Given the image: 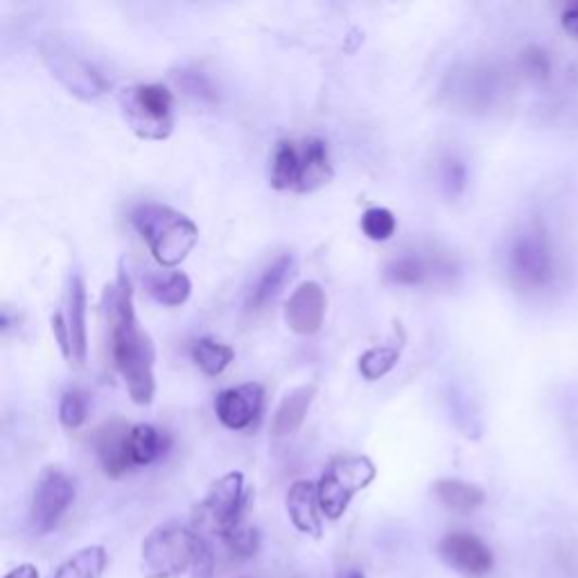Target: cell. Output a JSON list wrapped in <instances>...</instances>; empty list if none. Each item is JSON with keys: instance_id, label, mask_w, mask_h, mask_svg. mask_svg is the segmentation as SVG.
<instances>
[{"instance_id": "obj_28", "label": "cell", "mask_w": 578, "mask_h": 578, "mask_svg": "<svg viewBox=\"0 0 578 578\" xmlns=\"http://www.w3.org/2000/svg\"><path fill=\"white\" fill-rule=\"evenodd\" d=\"M396 217L389 208H369L362 215V231L373 242H387L396 233Z\"/></svg>"}, {"instance_id": "obj_19", "label": "cell", "mask_w": 578, "mask_h": 578, "mask_svg": "<svg viewBox=\"0 0 578 578\" xmlns=\"http://www.w3.org/2000/svg\"><path fill=\"white\" fill-rule=\"evenodd\" d=\"M434 492L438 502L457 515H471L486 502L484 488L461 479H440L434 484Z\"/></svg>"}, {"instance_id": "obj_20", "label": "cell", "mask_w": 578, "mask_h": 578, "mask_svg": "<svg viewBox=\"0 0 578 578\" xmlns=\"http://www.w3.org/2000/svg\"><path fill=\"white\" fill-rule=\"evenodd\" d=\"M292 269H294V258L287 256V254L273 260L260 273V279L256 281L254 290L249 292V298H246V308H249V310H262L269 300L277 298L281 294L283 285L287 283V279L292 277Z\"/></svg>"}, {"instance_id": "obj_17", "label": "cell", "mask_w": 578, "mask_h": 578, "mask_svg": "<svg viewBox=\"0 0 578 578\" xmlns=\"http://www.w3.org/2000/svg\"><path fill=\"white\" fill-rule=\"evenodd\" d=\"M300 147V175L296 192H312L333 179V165H330L327 143L317 136L303 139L298 143Z\"/></svg>"}, {"instance_id": "obj_22", "label": "cell", "mask_w": 578, "mask_h": 578, "mask_svg": "<svg viewBox=\"0 0 578 578\" xmlns=\"http://www.w3.org/2000/svg\"><path fill=\"white\" fill-rule=\"evenodd\" d=\"M300 175V147L294 141H281L271 158V185L277 190H294Z\"/></svg>"}, {"instance_id": "obj_11", "label": "cell", "mask_w": 578, "mask_h": 578, "mask_svg": "<svg viewBox=\"0 0 578 578\" xmlns=\"http://www.w3.org/2000/svg\"><path fill=\"white\" fill-rule=\"evenodd\" d=\"M265 391L258 382H246L240 387L227 389L217 396L215 411L217 419L229 429H246L249 427L262 409Z\"/></svg>"}, {"instance_id": "obj_24", "label": "cell", "mask_w": 578, "mask_h": 578, "mask_svg": "<svg viewBox=\"0 0 578 578\" xmlns=\"http://www.w3.org/2000/svg\"><path fill=\"white\" fill-rule=\"evenodd\" d=\"M147 290L158 300L160 306L168 308H179L190 298L192 294V283L183 271H172L168 277H154L147 281Z\"/></svg>"}, {"instance_id": "obj_10", "label": "cell", "mask_w": 578, "mask_h": 578, "mask_svg": "<svg viewBox=\"0 0 578 578\" xmlns=\"http://www.w3.org/2000/svg\"><path fill=\"white\" fill-rule=\"evenodd\" d=\"M438 556L454 571L479 578L492 569V552L473 534H450L438 542Z\"/></svg>"}, {"instance_id": "obj_1", "label": "cell", "mask_w": 578, "mask_h": 578, "mask_svg": "<svg viewBox=\"0 0 578 578\" xmlns=\"http://www.w3.org/2000/svg\"><path fill=\"white\" fill-rule=\"evenodd\" d=\"M104 314L112 335L114 364L125 380L131 400L136 404H150L156 391V350L152 337L136 319L133 290L125 265H120L116 281L104 290Z\"/></svg>"}, {"instance_id": "obj_8", "label": "cell", "mask_w": 578, "mask_h": 578, "mask_svg": "<svg viewBox=\"0 0 578 578\" xmlns=\"http://www.w3.org/2000/svg\"><path fill=\"white\" fill-rule=\"evenodd\" d=\"M246 486L242 473H229L217 479L204 502L195 509V527L197 531H210L219 538L229 536L242 525V515L246 509Z\"/></svg>"}, {"instance_id": "obj_26", "label": "cell", "mask_w": 578, "mask_h": 578, "mask_svg": "<svg viewBox=\"0 0 578 578\" xmlns=\"http://www.w3.org/2000/svg\"><path fill=\"white\" fill-rule=\"evenodd\" d=\"M387 277L391 283L396 285H407V287H414V285H423L429 277V267L423 258L419 256H400L396 258L389 269H387Z\"/></svg>"}, {"instance_id": "obj_25", "label": "cell", "mask_w": 578, "mask_h": 578, "mask_svg": "<svg viewBox=\"0 0 578 578\" xmlns=\"http://www.w3.org/2000/svg\"><path fill=\"white\" fill-rule=\"evenodd\" d=\"M235 350L227 344H219L215 339H197L195 346H192V360L195 364L210 377L224 373V369L233 362Z\"/></svg>"}, {"instance_id": "obj_32", "label": "cell", "mask_w": 578, "mask_h": 578, "mask_svg": "<svg viewBox=\"0 0 578 578\" xmlns=\"http://www.w3.org/2000/svg\"><path fill=\"white\" fill-rule=\"evenodd\" d=\"M519 66H522V73L536 81H544L549 73H552V62H549V57L540 48H527L525 52H522Z\"/></svg>"}, {"instance_id": "obj_21", "label": "cell", "mask_w": 578, "mask_h": 578, "mask_svg": "<svg viewBox=\"0 0 578 578\" xmlns=\"http://www.w3.org/2000/svg\"><path fill=\"white\" fill-rule=\"evenodd\" d=\"M168 446H170L168 434L156 429L154 425L141 423V425H133L129 432V452H131L133 467L136 465H152L154 461H158L165 454Z\"/></svg>"}, {"instance_id": "obj_29", "label": "cell", "mask_w": 578, "mask_h": 578, "mask_svg": "<svg viewBox=\"0 0 578 578\" xmlns=\"http://www.w3.org/2000/svg\"><path fill=\"white\" fill-rule=\"evenodd\" d=\"M89 419V398L81 391H66L60 402V421L68 429H77Z\"/></svg>"}, {"instance_id": "obj_12", "label": "cell", "mask_w": 578, "mask_h": 578, "mask_svg": "<svg viewBox=\"0 0 578 578\" xmlns=\"http://www.w3.org/2000/svg\"><path fill=\"white\" fill-rule=\"evenodd\" d=\"M325 292L319 283L308 281L294 290L285 306V321L296 335H314L325 319Z\"/></svg>"}, {"instance_id": "obj_16", "label": "cell", "mask_w": 578, "mask_h": 578, "mask_svg": "<svg viewBox=\"0 0 578 578\" xmlns=\"http://www.w3.org/2000/svg\"><path fill=\"white\" fill-rule=\"evenodd\" d=\"M129 432L131 427H127L120 421H114V423H106L95 436L98 457L108 477H123L133 467L131 452H129Z\"/></svg>"}, {"instance_id": "obj_27", "label": "cell", "mask_w": 578, "mask_h": 578, "mask_svg": "<svg viewBox=\"0 0 578 578\" xmlns=\"http://www.w3.org/2000/svg\"><path fill=\"white\" fill-rule=\"evenodd\" d=\"M400 360V350L394 346H375L371 350H367L360 357V373L367 380H380L387 375L389 371H394V367Z\"/></svg>"}, {"instance_id": "obj_38", "label": "cell", "mask_w": 578, "mask_h": 578, "mask_svg": "<svg viewBox=\"0 0 578 578\" xmlns=\"http://www.w3.org/2000/svg\"><path fill=\"white\" fill-rule=\"evenodd\" d=\"M240 578H249V576H240Z\"/></svg>"}, {"instance_id": "obj_37", "label": "cell", "mask_w": 578, "mask_h": 578, "mask_svg": "<svg viewBox=\"0 0 578 578\" xmlns=\"http://www.w3.org/2000/svg\"><path fill=\"white\" fill-rule=\"evenodd\" d=\"M337 578H367V576H364V571H362V569H357V567H348V569L339 571V576H337Z\"/></svg>"}, {"instance_id": "obj_14", "label": "cell", "mask_w": 578, "mask_h": 578, "mask_svg": "<svg viewBox=\"0 0 578 578\" xmlns=\"http://www.w3.org/2000/svg\"><path fill=\"white\" fill-rule=\"evenodd\" d=\"M287 513H290V519L292 525L306 536H312V538H321L323 534V511H321V504H319V488L317 484L308 481V479H300V481H294L287 490Z\"/></svg>"}, {"instance_id": "obj_7", "label": "cell", "mask_w": 578, "mask_h": 578, "mask_svg": "<svg viewBox=\"0 0 578 578\" xmlns=\"http://www.w3.org/2000/svg\"><path fill=\"white\" fill-rule=\"evenodd\" d=\"M506 269L522 290H542L554 279V252L544 229H522L509 244Z\"/></svg>"}, {"instance_id": "obj_13", "label": "cell", "mask_w": 578, "mask_h": 578, "mask_svg": "<svg viewBox=\"0 0 578 578\" xmlns=\"http://www.w3.org/2000/svg\"><path fill=\"white\" fill-rule=\"evenodd\" d=\"M450 93L459 98L463 106H471L475 112H481V108H488L494 102V98L500 95V75L498 70L484 64L467 66L465 70L454 75Z\"/></svg>"}, {"instance_id": "obj_9", "label": "cell", "mask_w": 578, "mask_h": 578, "mask_svg": "<svg viewBox=\"0 0 578 578\" xmlns=\"http://www.w3.org/2000/svg\"><path fill=\"white\" fill-rule=\"evenodd\" d=\"M75 500L73 479L57 465H50L39 475L33 492L30 504V522L39 536L57 529L64 513L70 509Z\"/></svg>"}, {"instance_id": "obj_30", "label": "cell", "mask_w": 578, "mask_h": 578, "mask_svg": "<svg viewBox=\"0 0 578 578\" xmlns=\"http://www.w3.org/2000/svg\"><path fill=\"white\" fill-rule=\"evenodd\" d=\"M222 540L229 547V552H233L240 558H252V556H256L258 547H260L258 531L252 529V527H244V525H240L237 529H233Z\"/></svg>"}, {"instance_id": "obj_33", "label": "cell", "mask_w": 578, "mask_h": 578, "mask_svg": "<svg viewBox=\"0 0 578 578\" xmlns=\"http://www.w3.org/2000/svg\"><path fill=\"white\" fill-rule=\"evenodd\" d=\"M183 87H185L188 93H192V95L200 98V100H210V102L215 100L213 85H210V81L204 75H200V73H185L183 75Z\"/></svg>"}, {"instance_id": "obj_3", "label": "cell", "mask_w": 578, "mask_h": 578, "mask_svg": "<svg viewBox=\"0 0 578 578\" xmlns=\"http://www.w3.org/2000/svg\"><path fill=\"white\" fill-rule=\"evenodd\" d=\"M131 222L160 267L183 262L200 240V229L190 217L163 204H141L133 210Z\"/></svg>"}, {"instance_id": "obj_18", "label": "cell", "mask_w": 578, "mask_h": 578, "mask_svg": "<svg viewBox=\"0 0 578 578\" xmlns=\"http://www.w3.org/2000/svg\"><path fill=\"white\" fill-rule=\"evenodd\" d=\"M314 396H317L314 384H303V387L292 389L281 400L277 414H273L271 432L277 434L279 438L294 436L303 427V423H306V416H308V411L312 407Z\"/></svg>"}, {"instance_id": "obj_15", "label": "cell", "mask_w": 578, "mask_h": 578, "mask_svg": "<svg viewBox=\"0 0 578 578\" xmlns=\"http://www.w3.org/2000/svg\"><path fill=\"white\" fill-rule=\"evenodd\" d=\"M66 325H68V335H70V352L77 364L87 362V285L81 273L73 271L68 279V290H66Z\"/></svg>"}, {"instance_id": "obj_6", "label": "cell", "mask_w": 578, "mask_h": 578, "mask_svg": "<svg viewBox=\"0 0 578 578\" xmlns=\"http://www.w3.org/2000/svg\"><path fill=\"white\" fill-rule=\"evenodd\" d=\"M39 52L52 77H57L79 100H95L108 91V81L104 79V75L62 37H43Z\"/></svg>"}, {"instance_id": "obj_4", "label": "cell", "mask_w": 578, "mask_h": 578, "mask_svg": "<svg viewBox=\"0 0 578 578\" xmlns=\"http://www.w3.org/2000/svg\"><path fill=\"white\" fill-rule=\"evenodd\" d=\"M120 112L131 131L145 141H165L175 129V98L163 85L123 89Z\"/></svg>"}, {"instance_id": "obj_2", "label": "cell", "mask_w": 578, "mask_h": 578, "mask_svg": "<svg viewBox=\"0 0 578 578\" xmlns=\"http://www.w3.org/2000/svg\"><path fill=\"white\" fill-rule=\"evenodd\" d=\"M141 569L145 578H213L215 556L197 529L168 522L143 540Z\"/></svg>"}, {"instance_id": "obj_5", "label": "cell", "mask_w": 578, "mask_h": 578, "mask_svg": "<svg viewBox=\"0 0 578 578\" xmlns=\"http://www.w3.org/2000/svg\"><path fill=\"white\" fill-rule=\"evenodd\" d=\"M375 475L377 471L369 457L346 454L330 461L317 484L323 515L330 519H339L348 511L355 494L371 486Z\"/></svg>"}, {"instance_id": "obj_35", "label": "cell", "mask_w": 578, "mask_h": 578, "mask_svg": "<svg viewBox=\"0 0 578 578\" xmlns=\"http://www.w3.org/2000/svg\"><path fill=\"white\" fill-rule=\"evenodd\" d=\"M561 25H563V30H565L569 37L578 39V3L569 5V8L561 14Z\"/></svg>"}, {"instance_id": "obj_34", "label": "cell", "mask_w": 578, "mask_h": 578, "mask_svg": "<svg viewBox=\"0 0 578 578\" xmlns=\"http://www.w3.org/2000/svg\"><path fill=\"white\" fill-rule=\"evenodd\" d=\"M52 333L54 337H57V344L62 348V352L66 355V360H70L73 352H70V335H68V325H66V319L62 312H57L52 317Z\"/></svg>"}, {"instance_id": "obj_31", "label": "cell", "mask_w": 578, "mask_h": 578, "mask_svg": "<svg viewBox=\"0 0 578 578\" xmlns=\"http://www.w3.org/2000/svg\"><path fill=\"white\" fill-rule=\"evenodd\" d=\"M440 183H444V190L450 197H459L467 183L465 163L454 156H448L444 165H440Z\"/></svg>"}, {"instance_id": "obj_36", "label": "cell", "mask_w": 578, "mask_h": 578, "mask_svg": "<svg viewBox=\"0 0 578 578\" xmlns=\"http://www.w3.org/2000/svg\"><path fill=\"white\" fill-rule=\"evenodd\" d=\"M5 578H39V569L33 563H23L14 567Z\"/></svg>"}, {"instance_id": "obj_23", "label": "cell", "mask_w": 578, "mask_h": 578, "mask_svg": "<svg viewBox=\"0 0 578 578\" xmlns=\"http://www.w3.org/2000/svg\"><path fill=\"white\" fill-rule=\"evenodd\" d=\"M106 569V549L102 544H91L79 549L75 556L60 565L52 578H100Z\"/></svg>"}]
</instances>
